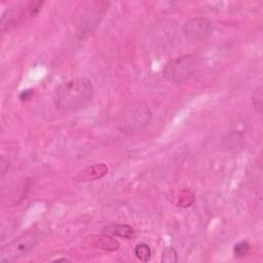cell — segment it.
Here are the masks:
<instances>
[{
    "label": "cell",
    "instance_id": "cell-1",
    "mask_svg": "<svg viewBox=\"0 0 263 263\" xmlns=\"http://www.w3.org/2000/svg\"><path fill=\"white\" fill-rule=\"evenodd\" d=\"M93 97V86L86 78H75L55 87L52 101L57 109L65 114L86 107Z\"/></svg>",
    "mask_w": 263,
    "mask_h": 263
},
{
    "label": "cell",
    "instance_id": "cell-2",
    "mask_svg": "<svg viewBox=\"0 0 263 263\" xmlns=\"http://www.w3.org/2000/svg\"><path fill=\"white\" fill-rule=\"evenodd\" d=\"M152 118L149 106L140 100L127 103L118 112L115 124L118 130L125 135H135L145 129Z\"/></svg>",
    "mask_w": 263,
    "mask_h": 263
},
{
    "label": "cell",
    "instance_id": "cell-3",
    "mask_svg": "<svg viewBox=\"0 0 263 263\" xmlns=\"http://www.w3.org/2000/svg\"><path fill=\"white\" fill-rule=\"evenodd\" d=\"M40 234L37 230H28L2 247L0 261L3 263L13 262L29 254L39 242Z\"/></svg>",
    "mask_w": 263,
    "mask_h": 263
},
{
    "label": "cell",
    "instance_id": "cell-4",
    "mask_svg": "<svg viewBox=\"0 0 263 263\" xmlns=\"http://www.w3.org/2000/svg\"><path fill=\"white\" fill-rule=\"evenodd\" d=\"M199 59L195 54H183L170 60L163 68V77L175 83H182L190 79L195 73Z\"/></svg>",
    "mask_w": 263,
    "mask_h": 263
},
{
    "label": "cell",
    "instance_id": "cell-5",
    "mask_svg": "<svg viewBox=\"0 0 263 263\" xmlns=\"http://www.w3.org/2000/svg\"><path fill=\"white\" fill-rule=\"evenodd\" d=\"M213 24L205 17H193L186 21L182 27L184 37L189 41H199L211 35Z\"/></svg>",
    "mask_w": 263,
    "mask_h": 263
},
{
    "label": "cell",
    "instance_id": "cell-6",
    "mask_svg": "<svg viewBox=\"0 0 263 263\" xmlns=\"http://www.w3.org/2000/svg\"><path fill=\"white\" fill-rule=\"evenodd\" d=\"M85 241L93 248L114 252L119 248V242L110 234H91L85 237Z\"/></svg>",
    "mask_w": 263,
    "mask_h": 263
},
{
    "label": "cell",
    "instance_id": "cell-7",
    "mask_svg": "<svg viewBox=\"0 0 263 263\" xmlns=\"http://www.w3.org/2000/svg\"><path fill=\"white\" fill-rule=\"evenodd\" d=\"M108 173V166L105 163H95L79 172L74 179L78 182H88L103 178Z\"/></svg>",
    "mask_w": 263,
    "mask_h": 263
},
{
    "label": "cell",
    "instance_id": "cell-8",
    "mask_svg": "<svg viewBox=\"0 0 263 263\" xmlns=\"http://www.w3.org/2000/svg\"><path fill=\"white\" fill-rule=\"evenodd\" d=\"M103 231L110 235L128 238L134 234V229L126 224H110L103 228Z\"/></svg>",
    "mask_w": 263,
    "mask_h": 263
},
{
    "label": "cell",
    "instance_id": "cell-9",
    "mask_svg": "<svg viewBox=\"0 0 263 263\" xmlns=\"http://www.w3.org/2000/svg\"><path fill=\"white\" fill-rule=\"evenodd\" d=\"M135 255L139 260L143 262H147L151 257V249L145 242L138 243L135 248Z\"/></svg>",
    "mask_w": 263,
    "mask_h": 263
},
{
    "label": "cell",
    "instance_id": "cell-10",
    "mask_svg": "<svg viewBox=\"0 0 263 263\" xmlns=\"http://www.w3.org/2000/svg\"><path fill=\"white\" fill-rule=\"evenodd\" d=\"M249 252H250V245L246 240L237 242L233 248V254L235 257H238V258L245 257L246 255L249 254Z\"/></svg>",
    "mask_w": 263,
    "mask_h": 263
},
{
    "label": "cell",
    "instance_id": "cell-11",
    "mask_svg": "<svg viewBox=\"0 0 263 263\" xmlns=\"http://www.w3.org/2000/svg\"><path fill=\"white\" fill-rule=\"evenodd\" d=\"M177 261H178V255H177V252L174 249L167 248L163 251L162 256H161V262L175 263Z\"/></svg>",
    "mask_w": 263,
    "mask_h": 263
},
{
    "label": "cell",
    "instance_id": "cell-12",
    "mask_svg": "<svg viewBox=\"0 0 263 263\" xmlns=\"http://www.w3.org/2000/svg\"><path fill=\"white\" fill-rule=\"evenodd\" d=\"M257 95H258V97L255 95V97H254V105H255V107H258V108H261V106H262V92H261V87H259L258 89H257Z\"/></svg>",
    "mask_w": 263,
    "mask_h": 263
}]
</instances>
